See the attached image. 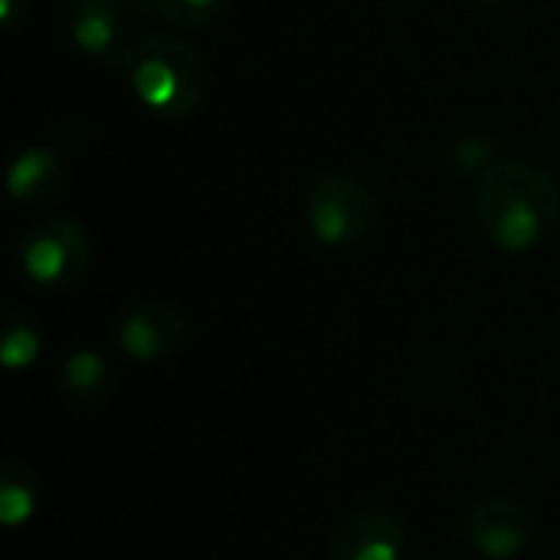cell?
Listing matches in <instances>:
<instances>
[{
	"label": "cell",
	"instance_id": "4",
	"mask_svg": "<svg viewBox=\"0 0 560 560\" xmlns=\"http://www.w3.org/2000/svg\"><path fill=\"white\" fill-rule=\"evenodd\" d=\"M89 256V233L66 217L43 220L20 240V266L26 279L43 289H66L75 279H82Z\"/></svg>",
	"mask_w": 560,
	"mask_h": 560
},
{
	"label": "cell",
	"instance_id": "12",
	"mask_svg": "<svg viewBox=\"0 0 560 560\" xmlns=\"http://www.w3.org/2000/svg\"><path fill=\"white\" fill-rule=\"evenodd\" d=\"M39 348H43V341H39V331L30 322V315L7 308L3 312V338H0V361L13 371L30 368L39 358Z\"/></svg>",
	"mask_w": 560,
	"mask_h": 560
},
{
	"label": "cell",
	"instance_id": "11",
	"mask_svg": "<svg viewBox=\"0 0 560 560\" xmlns=\"http://www.w3.org/2000/svg\"><path fill=\"white\" fill-rule=\"evenodd\" d=\"M36 509V482L33 472L13 459L3 463V476H0V522L7 528L23 525Z\"/></svg>",
	"mask_w": 560,
	"mask_h": 560
},
{
	"label": "cell",
	"instance_id": "7",
	"mask_svg": "<svg viewBox=\"0 0 560 560\" xmlns=\"http://www.w3.org/2000/svg\"><path fill=\"white\" fill-rule=\"evenodd\" d=\"M62 23L75 49L121 66L131 46L125 0H66Z\"/></svg>",
	"mask_w": 560,
	"mask_h": 560
},
{
	"label": "cell",
	"instance_id": "9",
	"mask_svg": "<svg viewBox=\"0 0 560 560\" xmlns=\"http://www.w3.org/2000/svg\"><path fill=\"white\" fill-rule=\"evenodd\" d=\"M66 187V164L52 148H26L7 171V190L23 207H43Z\"/></svg>",
	"mask_w": 560,
	"mask_h": 560
},
{
	"label": "cell",
	"instance_id": "5",
	"mask_svg": "<svg viewBox=\"0 0 560 560\" xmlns=\"http://www.w3.org/2000/svg\"><path fill=\"white\" fill-rule=\"evenodd\" d=\"M463 535L479 558L515 560L528 551L535 538V522L528 509L512 499H482L469 509Z\"/></svg>",
	"mask_w": 560,
	"mask_h": 560
},
{
	"label": "cell",
	"instance_id": "3",
	"mask_svg": "<svg viewBox=\"0 0 560 560\" xmlns=\"http://www.w3.org/2000/svg\"><path fill=\"white\" fill-rule=\"evenodd\" d=\"M305 220L318 243L358 246L377 226V200L351 174H315L305 197Z\"/></svg>",
	"mask_w": 560,
	"mask_h": 560
},
{
	"label": "cell",
	"instance_id": "15",
	"mask_svg": "<svg viewBox=\"0 0 560 560\" xmlns=\"http://www.w3.org/2000/svg\"><path fill=\"white\" fill-rule=\"evenodd\" d=\"M23 7H26V0H0V20H3V26H13Z\"/></svg>",
	"mask_w": 560,
	"mask_h": 560
},
{
	"label": "cell",
	"instance_id": "14",
	"mask_svg": "<svg viewBox=\"0 0 560 560\" xmlns=\"http://www.w3.org/2000/svg\"><path fill=\"white\" fill-rule=\"evenodd\" d=\"M450 161H453V167H456L459 174H479V177H482V174L499 161L495 141H492L489 135H482V131H469V135H463V138L453 141Z\"/></svg>",
	"mask_w": 560,
	"mask_h": 560
},
{
	"label": "cell",
	"instance_id": "1",
	"mask_svg": "<svg viewBox=\"0 0 560 560\" xmlns=\"http://www.w3.org/2000/svg\"><path fill=\"white\" fill-rule=\"evenodd\" d=\"M476 220L495 249L528 253L558 230V180L532 161L499 158L476 180Z\"/></svg>",
	"mask_w": 560,
	"mask_h": 560
},
{
	"label": "cell",
	"instance_id": "13",
	"mask_svg": "<svg viewBox=\"0 0 560 560\" xmlns=\"http://www.w3.org/2000/svg\"><path fill=\"white\" fill-rule=\"evenodd\" d=\"M148 3L167 23L187 26V30H200V26L217 23L230 7V0H148Z\"/></svg>",
	"mask_w": 560,
	"mask_h": 560
},
{
	"label": "cell",
	"instance_id": "16",
	"mask_svg": "<svg viewBox=\"0 0 560 560\" xmlns=\"http://www.w3.org/2000/svg\"><path fill=\"white\" fill-rule=\"evenodd\" d=\"M476 3H486V7H499V3H509V0H476Z\"/></svg>",
	"mask_w": 560,
	"mask_h": 560
},
{
	"label": "cell",
	"instance_id": "10",
	"mask_svg": "<svg viewBox=\"0 0 560 560\" xmlns=\"http://www.w3.org/2000/svg\"><path fill=\"white\" fill-rule=\"evenodd\" d=\"M62 384H66V394L82 404V407H98L105 397H108V364L89 351V348H79L66 358L62 364Z\"/></svg>",
	"mask_w": 560,
	"mask_h": 560
},
{
	"label": "cell",
	"instance_id": "8",
	"mask_svg": "<svg viewBox=\"0 0 560 560\" xmlns=\"http://www.w3.org/2000/svg\"><path fill=\"white\" fill-rule=\"evenodd\" d=\"M404 525L384 509H361L335 532L331 558L335 560H400L404 558Z\"/></svg>",
	"mask_w": 560,
	"mask_h": 560
},
{
	"label": "cell",
	"instance_id": "2",
	"mask_svg": "<svg viewBox=\"0 0 560 560\" xmlns=\"http://www.w3.org/2000/svg\"><path fill=\"white\" fill-rule=\"evenodd\" d=\"M121 69L138 102L167 121L194 115L207 95V66L200 52L174 33L135 36Z\"/></svg>",
	"mask_w": 560,
	"mask_h": 560
},
{
	"label": "cell",
	"instance_id": "6",
	"mask_svg": "<svg viewBox=\"0 0 560 560\" xmlns=\"http://www.w3.org/2000/svg\"><path fill=\"white\" fill-rule=\"evenodd\" d=\"M187 338H190V318L164 299H148L135 305L118 325L121 351L141 364L171 358L187 345Z\"/></svg>",
	"mask_w": 560,
	"mask_h": 560
}]
</instances>
